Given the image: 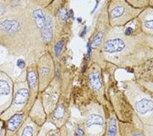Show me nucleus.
<instances>
[{
    "label": "nucleus",
    "instance_id": "nucleus-22",
    "mask_svg": "<svg viewBox=\"0 0 153 136\" xmlns=\"http://www.w3.org/2000/svg\"><path fill=\"white\" fill-rule=\"evenodd\" d=\"M127 2L134 8L144 9L149 6H153V1L151 0H127Z\"/></svg>",
    "mask_w": 153,
    "mask_h": 136
},
{
    "label": "nucleus",
    "instance_id": "nucleus-16",
    "mask_svg": "<svg viewBox=\"0 0 153 136\" xmlns=\"http://www.w3.org/2000/svg\"><path fill=\"white\" fill-rule=\"evenodd\" d=\"M28 117L38 126H43L47 123L48 115L46 113V111L44 109L42 99L40 93L38 94L37 98L36 99L34 104L32 105L29 112H28Z\"/></svg>",
    "mask_w": 153,
    "mask_h": 136
},
{
    "label": "nucleus",
    "instance_id": "nucleus-26",
    "mask_svg": "<svg viewBox=\"0 0 153 136\" xmlns=\"http://www.w3.org/2000/svg\"><path fill=\"white\" fill-rule=\"evenodd\" d=\"M0 136H6V128H5V122L0 120Z\"/></svg>",
    "mask_w": 153,
    "mask_h": 136
},
{
    "label": "nucleus",
    "instance_id": "nucleus-19",
    "mask_svg": "<svg viewBox=\"0 0 153 136\" xmlns=\"http://www.w3.org/2000/svg\"><path fill=\"white\" fill-rule=\"evenodd\" d=\"M103 136H120L119 120L113 110L108 111V116H107L106 120V130Z\"/></svg>",
    "mask_w": 153,
    "mask_h": 136
},
{
    "label": "nucleus",
    "instance_id": "nucleus-15",
    "mask_svg": "<svg viewBox=\"0 0 153 136\" xmlns=\"http://www.w3.org/2000/svg\"><path fill=\"white\" fill-rule=\"evenodd\" d=\"M136 20L143 34L153 37V6L144 8L137 16Z\"/></svg>",
    "mask_w": 153,
    "mask_h": 136
},
{
    "label": "nucleus",
    "instance_id": "nucleus-2",
    "mask_svg": "<svg viewBox=\"0 0 153 136\" xmlns=\"http://www.w3.org/2000/svg\"><path fill=\"white\" fill-rule=\"evenodd\" d=\"M31 42L27 8L0 19V47L9 56L26 60L31 49Z\"/></svg>",
    "mask_w": 153,
    "mask_h": 136
},
{
    "label": "nucleus",
    "instance_id": "nucleus-3",
    "mask_svg": "<svg viewBox=\"0 0 153 136\" xmlns=\"http://www.w3.org/2000/svg\"><path fill=\"white\" fill-rule=\"evenodd\" d=\"M123 92L134 113L143 125L153 126V96L136 81L128 80L121 82Z\"/></svg>",
    "mask_w": 153,
    "mask_h": 136
},
{
    "label": "nucleus",
    "instance_id": "nucleus-25",
    "mask_svg": "<svg viewBox=\"0 0 153 136\" xmlns=\"http://www.w3.org/2000/svg\"><path fill=\"white\" fill-rule=\"evenodd\" d=\"M53 128H56V127H55L52 123H50L47 122V123L42 126V129H41V131H40L39 134H38V136H46L47 132H48L49 130L53 129Z\"/></svg>",
    "mask_w": 153,
    "mask_h": 136
},
{
    "label": "nucleus",
    "instance_id": "nucleus-20",
    "mask_svg": "<svg viewBox=\"0 0 153 136\" xmlns=\"http://www.w3.org/2000/svg\"><path fill=\"white\" fill-rule=\"evenodd\" d=\"M71 36H63L59 38H57L56 42L53 44L50 52L53 56V59L55 61V63L59 62V60L61 58L65 49L67 48V45L68 41L70 40Z\"/></svg>",
    "mask_w": 153,
    "mask_h": 136
},
{
    "label": "nucleus",
    "instance_id": "nucleus-11",
    "mask_svg": "<svg viewBox=\"0 0 153 136\" xmlns=\"http://www.w3.org/2000/svg\"><path fill=\"white\" fill-rule=\"evenodd\" d=\"M69 106V92L68 90H63L56 107L48 115L47 122L52 123L56 128H61L66 125L70 117Z\"/></svg>",
    "mask_w": 153,
    "mask_h": 136
},
{
    "label": "nucleus",
    "instance_id": "nucleus-17",
    "mask_svg": "<svg viewBox=\"0 0 153 136\" xmlns=\"http://www.w3.org/2000/svg\"><path fill=\"white\" fill-rule=\"evenodd\" d=\"M27 116H28V112L23 110L21 111L16 113L7 121H6L5 122L6 136H14L17 132V131L20 129V127L24 123Z\"/></svg>",
    "mask_w": 153,
    "mask_h": 136
},
{
    "label": "nucleus",
    "instance_id": "nucleus-10",
    "mask_svg": "<svg viewBox=\"0 0 153 136\" xmlns=\"http://www.w3.org/2000/svg\"><path fill=\"white\" fill-rule=\"evenodd\" d=\"M36 69L39 82V93H41L51 83L56 75V64L50 51L45 52L36 61Z\"/></svg>",
    "mask_w": 153,
    "mask_h": 136
},
{
    "label": "nucleus",
    "instance_id": "nucleus-13",
    "mask_svg": "<svg viewBox=\"0 0 153 136\" xmlns=\"http://www.w3.org/2000/svg\"><path fill=\"white\" fill-rule=\"evenodd\" d=\"M0 65V115L3 114L11 105L13 98L14 81L12 77L1 70Z\"/></svg>",
    "mask_w": 153,
    "mask_h": 136
},
{
    "label": "nucleus",
    "instance_id": "nucleus-23",
    "mask_svg": "<svg viewBox=\"0 0 153 136\" xmlns=\"http://www.w3.org/2000/svg\"><path fill=\"white\" fill-rule=\"evenodd\" d=\"M46 136H68V131L66 125L61 128H53L49 130Z\"/></svg>",
    "mask_w": 153,
    "mask_h": 136
},
{
    "label": "nucleus",
    "instance_id": "nucleus-9",
    "mask_svg": "<svg viewBox=\"0 0 153 136\" xmlns=\"http://www.w3.org/2000/svg\"><path fill=\"white\" fill-rule=\"evenodd\" d=\"M102 69L97 63H92L87 71V83L90 90L93 92L95 99L104 108H108L109 102L105 93V85L103 83Z\"/></svg>",
    "mask_w": 153,
    "mask_h": 136
},
{
    "label": "nucleus",
    "instance_id": "nucleus-24",
    "mask_svg": "<svg viewBox=\"0 0 153 136\" xmlns=\"http://www.w3.org/2000/svg\"><path fill=\"white\" fill-rule=\"evenodd\" d=\"M9 15H14L11 13L7 0H0V19H2Z\"/></svg>",
    "mask_w": 153,
    "mask_h": 136
},
{
    "label": "nucleus",
    "instance_id": "nucleus-21",
    "mask_svg": "<svg viewBox=\"0 0 153 136\" xmlns=\"http://www.w3.org/2000/svg\"><path fill=\"white\" fill-rule=\"evenodd\" d=\"M120 136H146L143 128L133 123L119 122Z\"/></svg>",
    "mask_w": 153,
    "mask_h": 136
},
{
    "label": "nucleus",
    "instance_id": "nucleus-18",
    "mask_svg": "<svg viewBox=\"0 0 153 136\" xmlns=\"http://www.w3.org/2000/svg\"><path fill=\"white\" fill-rule=\"evenodd\" d=\"M42 127L36 124L28 116L25 120L24 123L15 134L16 136H38Z\"/></svg>",
    "mask_w": 153,
    "mask_h": 136
},
{
    "label": "nucleus",
    "instance_id": "nucleus-14",
    "mask_svg": "<svg viewBox=\"0 0 153 136\" xmlns=\"http://www.w3.org/2000/svg\"><path fill=\"white\" fill-rule=\"evenodd\" d=\"M26 79L28 87V102L24 109L27 112H29L32 105L39 94V82H38V75L36 69V61L27 65L26 67Z\"/></svg>",
    "mask_w": 153,
    "mask_h": 136
},
{
    "label": "nucleus",
    "instance_id": "nucleus-1",
    "mask_svg": "<svg viewBox=\"0 0 153 136\" xmlns=\"http://www.w3.org/2000/svg\"><path fill=\"white\" fill-rule=\"evenodd\" d=\"M104 62L118 68H140L153 57V37L143 34L140 29L110 28L100 49Z\"/></svg>",
    "mask_w": 153,
    "mask_h": 136
},
{
    "label": "nucleus",
    "instance_id": "nucleus-27",
    "mask_svg": "<svg viewBox=\"0 0 153 136\" xmlns=\"http://www.w3.org/2000/svg\"><path fill=\"white\" fill-rule=\"evenodd\" d=\"M14 136H16V135H14Z\"/></svg>",
    "mask_w": 153,
    "mask_h": 136
},
{
    "label": "nucleus",
    "instance_id": "nucleus-4",
    "mask_svg": "<svg viewBox=\"0 0 153 136\" xmlns=\"http://www.w3.org/2000/svg\"><path fill=\"white\" fill-rule=\"evenodd\" d=\"M105 93L108 96L107 99L109 102L119 122L133 123L143 128V124L138 119L136 114L134 113L123 90L118 87V84L109 82L108 87L105 88Z\"/></svg>",
    "mask_w": 153,
    "mask_h": 136
},
{
    "label": "nucleus",
    "instance_id": "nucleus-12",
    "mask_svg": "<svg viewBox=\"0 0 153 136\" xmlns=\"http://www.w3.org/2000/svg\"><path fill=\"white\" fill-rule=\"evenodd\" d=\"M69 6L68 1H61L55 11V22L56 40L63 36H71L72 21L69 16Z\"/></svg>",
    "mask_w": 153,
    "mask_h": 136
},
{
    "label": "nucleus",
    "instance_id": "nucleus-5",
    "mask_svg": "<svg viewBox=\"0 0 153 136\" xmlns=\"http://www.w3.org/2000/svg\"><path fill=\"white\" fill-rule=\"evenodd\" d=\"M82 130L85 136H103L106 130L107 114L104 106L91 101L82 109Z\"/></svg>",
    "mask_w": 153,
    "mask_h": 136
},
{
    "label": "nucleus",
    "instance_id": "nucleus-8",
    "mask_svg": "<svg viewBox=\"0 0 153 136\" xmlns=\"http://www.w3.org/2000/svg\"><path fill=\"white\" fill-rule=\"evenodd\" d=\"M28 97L29 92L26 79V69H24L17 79L14 81L11 105L3 114L0 115V120L6 122L16 113L23 111L27 104Z\"/></svg>",
    "mask_w": 153,
    "mask_h": 136
},
{
    "label": "nucleus",
    "instance_id": "nucleus-7",
    "mask_svg": "<svg viewBox=\"0 0 153 136\" xmlns=\"http://www.w3.org/2000/svg\"><path fill=\"white\" fill-rule=\"evenodd\" d=\"M105 4L106 5H104L100 9L97 16H96V23L91 38V49L93 51L94 63H97L100 66L102 61L100 57V49L110 28L108 16V1Z\"/></svg>",
    "mask_w": 153,
    "mask_h": 136
},
{
    "label": "nucleus",
    "instance_id": "nucleus-6",
    "mask_svg": "<svg viewBox=\"0 0 153 136\" xmlns=\"http://www.w3.org/2000/svg\"><path fill=\"white\" fill-rule=\"evenodd\" d=\"M143 9L131 7L127 0L108 1V16L110 28H123L136 19Z\"/></svg>",
    "mask_w": 153,
    "mask_h": 136
}]
</instances>
